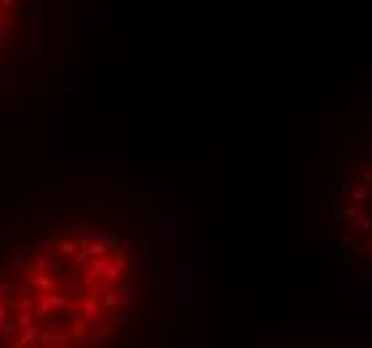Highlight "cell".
<instances>
[{"instance_id":"1","label":"cell","mask_w":372,"mask_h":348,"mask_svg":"<svg viewBox=\"0 0 372 348\" xmlns=\"http://www.w3.org/2000/svg\"><path fill=\"white\" fill-rule=\"evenodd\" d=\"M49 257L38 254L35 271L27 265L22 271L24 290L16 295L19 311L14 316L27 324L24 338L41 340L54 321L49 343H67L75 338H89L91 327H105L107 308H118L123 300L121 284L123 262L115 249L99 244H81L62 241L54 247L51 241Z\"/></svg>"}]
</instances>
